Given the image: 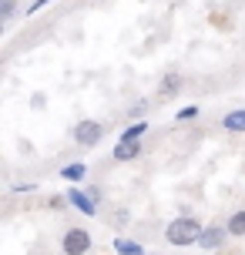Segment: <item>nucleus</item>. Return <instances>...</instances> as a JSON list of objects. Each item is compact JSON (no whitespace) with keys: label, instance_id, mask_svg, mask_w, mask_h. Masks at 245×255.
I'll return each mask as SVG.
<instances>
[{"label":"nucleus","instance_id":"nucleus-18","mask_svg":"<svg viewBox=\"0 0 245 255\" xmlns=\"http://www.w3.org/2000/svg\"><path fill=\"white\" fill-rule=\"evenodd\" d=\"M91 195V198H94V202H101V188H98V185H88V188H84Z\"/></svg>","mask_w":245,"mask_h":255},{"label":"nucleus","instance_id":"nucleus-12","mask_svg":"<svg viewBox=\"0 0 245 255\" xmlns=\"http://www.w3.org/2000/svg\"><path fill=\"white\" fill-rule=\"evenodd\" d=\"M144 134H148V121H131V125L121 131V138H118V141H141Z\"/></svg>","mask_w":245,"mask_h":255},{"label":"nucleus","instance_id":"nucleus-13","mask_svg":"<svg viewBox=\"0 0 245 255\" xmlns=\"http://www.w3.org/2000/svg\"><path fill=\"white\" fill-rule=\"evenodd\" d=\"M195 118H198V104H185L175 111V121H195Z\"/></svg>","mask_w":245,"mask_h":255},{"label":"nucleus","instance_id":"nucleus-6","mask_svg":"<svg viewBox=\"0 0 245 255\" xmlns=\"http://www.w3.org/2000/svg\"><path fill=\"white\" fill-rule=\"evenodd\" d=\"M181 88H185V74H178V71H168L158 81V94L161 98H175V94H181Z\"/></svg>","mask_w":245,"mask_h":255},{"label":"nucleus","instance_id":"nucleus-8","mask_svg":"<svg viewBox=\"0 0 245 255\" xmlns=\"http://www.w3.org/2000/svg\"><path fill=\"white\" fill-rule=\"evenodd\" d=\"M222 128H225L229 134H242L245 131V108H232L229 115L222 118Z\"/></svg>","mask_w":245,"mask_h":255},{"label":"nucleus","instance_id":"nucleus-17","mask_svg":"<svg viewBox=\"0 0 245 255\" xmlns=\"http://www.w3.org/2000/svg\"><path fill=\"white\" fill-rule=\"evenodd\" d=\"M47 3H51V0H34V3H30V7H27V13H37L40 7H47Z\"/></svg>","mask_w":245,"mask_h":255},{"label":"nucleus","instance_id":"nucleus-14","mask_svg":"<svg viewBox=\"0 0 245 255\" xmlns=\"http://www.w3.org/2000/svg\"><path fill=\"white\" fill-rule=\"evenodd\" d=\"M144 111H148V101H138V104L128 108V118L131 121H144Z\"/></svg>","mask_w":245,"mask_h":255},{"label":"nucleus","instance_id":"nucleus-5","mask_svg":"<svg viewBox=\"0 0 245 255\" xmlns=\"http://www.w3.org/2000/svg\"><path fill=\"white\" fill-rule=\"evenodd\" d=\"M64 195H67V202H71V208H78L81 215H88V218L98 215V202H94V198H91V195L81 188V185H71Z\"/></svg>","mask_w":245,"mask_h":255},{"label":"nucleus","instance_id":"nucleus-2","mask_svg":"<svg viewBox=\"0 0 245 255\" xmlns=\"http://www.w3.org/2000/svg\"><path fill=\"white\" fill-rule=\"evenodd\" d=\"M104 131H108V128H104L101 121H94V118H81L78 125L71 128V138H74L78 148L91 151V148H98V144L104 141Z\"/></svg>","mask_w":245,"mask_h":255},{"label":"nucleus","instance_id":"nucleus-15","mask_svg":"<svg viewBox=\"0 0 245 255\" xmlns=\"http://www.w3.org/2000/svg\"><path fill=\"white\" fill-rule=\"evenodd\" d=\"M17 10V0H0V20H10Z\"/></svg>","mask_w":245,"mask_h":255},{"label":"nucleus","instance_id":"nucleus-3","mask_svg":"<svg viewBox=\"0 0 245 255\" xmlns=\"http://www.w3.org/2000/svg\"><path fill=\"white\" fill-rule=\"evenodd\" d=\"M91 245H94V239H91V232L81 229V225H71V229H64V235H61V252L64 255H88Z\"/></svg>","mask_w":245,"mask_h":255},{"label":"nucleus","instance_id":"nucleus-1","mask_svg":"<svg viewBox=\"0 0 245 255\" xmlns=\"http://www.w3.org/2000/svg\"><path fill=\"white\" fill-rule=\"evenodd\" d=\"M202 232H205V225L195 215H178L165 225V242L175 245V249H188V245H198Z\"/></svg>","mask_w":245,"mask_h":255},{"label":"nucleus","instance_id":"nucleus-20","mask_svg":"<svg viewBox=\"0 0 245 255\" xmlns=\"http://www.w3.org/2000/svg\"><path fill=\"white\" fill-rule=\"evenodd\" d=\"M212 255H219V252H212Z\"/></svg>","mask_w":245,"mask_h":255},{"label":"nucleus","instance_id":"nucleus-4","mask_svg":"<svg viewBox=\"0 0 245 255\" xmlns=\"http://www.w3.org/2000/svg\"><path fill=\"white\" fill-rule=\"evenodd\" d=\"M229 239H232V235H229V229H225V225H219V222H212V225H205V232H202L198 249H205V252L212 255V252H219Z\"/></svg>","mask_w":245,"mask_h":255},{"label":"nucleus","instance_id":"nucleus-16","mask_svg":"<svg viewBox=\"0 0 245 255\" xmlns=\"http://www.w3.org/2000/svg\"><path fill=\"white\" fill-rule=\"evenodd\" d=\"M64 205H71V202H67V195H51V198H47V208H54V212H61Z\"/></svg>","mask_w":245,"mask_h":255},{"label":"nucleus","instance_id":"nucleus-7","mask_svg":"<svg viewBox=\"0 0 245 255\" xmlns=\"http://www.w3.org/2000/svg\"><path fill=\"white\" fill-rule=\"evenodd\" d=\"M138 154H141V141H118L115 151H111V158L124 165V161H134Z\"/></svg>","mask_w":245,"mask_h":255},{"label":"nucleus","instance_id":"nucleus-19","mask_svg":"<svg viewBox=\"0 0 245 255\" xmlns=\"http://www.w3.org/2000/svg\"><path fill=\"white\" fill-rule=\"evenodd\" d=\"M34 188H37L34 181H27V185H13V191H34Z\"/></svg>","mask_w":245,"mask_h":255},{"label":"nucleus","instance_id":"nucleus-9","mask_svg":"<svg viewBox=\"0 0 245 255\" xmlns=\"http://www.w3.org/2000/svg\"><path fill=\"white\" fill-rule=\"evenodd\" d=\"M61 178H64V181H74V185H84V178H88V165H84V161L64 165V168H61Z\"/></svg>","mask_w":245,"mask_h":255},{"label":"nucleus","instance_id":"nucleus-11","mask_svg":"<svg viewBox=\"0 0 245 255\" xmlns=\"http://www.w3.org/2000/svg\"><path fill=\"white\" fill-rule=\"evenodd\" d=\"M115 252H118V255H148L141 242H134V239H124V235H118V239H115Z\"/></svg>","mask_w":245,"mask_h":255},{"label":"nucleus","instance_id":"nucleus-10","mask_svg":"<svg viewBox=\"0 0 245 255\" xmlns=\"http://www.w3.org/2000/svg\"><path fill=\"white\" fill-rule=\"evenodd\" d=\"M225 229H229L232 239H245V208H235L229 215V222H225Z\"/></svg>","mask_w":245,"mask_h":255}]
</instances>
